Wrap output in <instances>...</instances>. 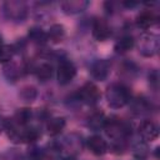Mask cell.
<instances>
[{"mask_svg":"<svg viewBox=\"0 0 160 160\" xmlns=\"http://www.w3.org/2000/svg\"><path fill=\"white\" fill-rule=\"evenodd\" d=\"M108 104L114 109H120L130 101V91L122 84H111L106 89Z\"/></svg>","mask_w":160,"mask_h":160,"instance_id":"cell-1","label":"cell"},{"mask_svg":"<svg viewBox=\"0 0 160 160\" xmlns=\"http://www.w3.org/2000/svg\"><path fill=\"white\" fill-rule=\"evenodd\" d=\"M2 9L6 18L14 21H21L26 15V5L22 1H6Z\"/></svg>","mask_w":160,"mask_h":160,"instance_id":"cell-2","label":"cell"},{"mask_svg":"<svg viewBox=\"0 0 160 160\" xmlns=\"http://www.w3.org/2000/svg\"><path fill=\"white\" fill-rule=\"evenodd\" d=\"M79 100L82 101L86 105H94L99 101L100 99V91L98 89V86L92 82H86L84 84L78 92Z\"/></svg>","mask_w":160,"mask_h":160,"instance_id":"cell-3","label":"cell"},{"mask_svg":"<svg viewBox=\"0 0 160 160\" xmlns=\"http://www.w3.org/2000/svg\"><path fill=\"white\" fill-rule=\"evenodd\" d=\"M159 50V36L155 34H145L139 42V51L144 56H152Z\"/></svg>","mask_w":160,"mask_h":160,"instance_id":"cell-4","label":"cell"},{"mask_svg":"<svg viewBox=\"0 0 160 160\" xmlns=\"http://www.w3.org/2000/svg\"><path fill=\"white\" fill-rule=\"evenodd\" d=\"M76 75V68L70 60H64L59 64L56 76L60 85H66L72 81V79Z\"/></svg>","mask_w":160,"mask_h":160,"instance_id":"cell-5","label":"cell"},{"mask_svg":"<svg viewBox=\"0 0 160 160\" xmlns=\"http://www.w3.org/2000/svg\"><path fill=\"white\" fill-rule=\"evenodd\" d=\"M110 72V62L105 59H99V60H95L91 66H90V74L94 79L99 80V81H102L108 78Z\"/></svg>","mask_w":160,"mask_h":160,"instance_id":"cell-6","label":"cell"},{"mask_svg":"<svg viewBox=\"0 0 160 160\" xmlns=\"http://www.w3.org/2000/svg\"><path fill=\"white\" fill-rule=\"evenodd\" d=\"M139 135L144 141H154L159 136V129L151 120H144L139 125Z\"/></svg>","mask_w":160,"mask_h":160,"instance_id":"cell-7","label":"cell"},{"mask_svg":"<svg viewBox=\"0 0 160 160\" xmlns=\"http://www.w3.org/2000/svg\"><path fill=\"white\" fill-rule=\"evenodd\" d=\"M111 34L109 24L104 19H95L92 22V36L98 41L106 40Z\"/></svg>","mask_w":160,"mask_h":160,"instance_id":"cell-8","label":"cell"},{"mask_svg":"<svg viewBox=\"0 0 160 160\" xmlns=\"http://www.w3.org/2000/svg\"><path fill=\"white\" fill-rule=\"evenodd\" d=\"M86 145H88L89 150L94 155H98V156H101V155H104L108 151V144H106V141L101 136H99V135L90 136L86 140Z\"/></svg>","mask_w":160,"mask_h":160,"instance_id":"cell-9","label":"cell"},{"mask_svg":"<svg viewBox=\"0 0 160 160\" xmlns=\"http://www.w3.org/2000/svg\"><path fill=\"white\" fill-rule=\"evenodd\" d=\"M89 5L86 0H66L61 2V9L66 14H78L84 11Z\"/></svg>","mask_w":160,"mask_h":160,"instance_id":"cell-10","label":"cell"},{"mask_svg":"<svg viewBox=\"0 0 160 160\" xmlns=\"http://www.w3.org/2000/svg\"><path fill=\"white\" fill-rule=\"evenodd\" d=\"M106 116L104 115V112L101 111H95L92 112L89 118H88V126L94 130V131H98L100 129H104L105 128V124H106Z\"/></svg>","mask_w":160,"mask_h":160,"instance_id":"cell-11","label":"cell"},{"mask_svg":"<svg viewBox=\"0 0 160 160\" xmlns=\"http://www.w3.org/2000/svg\"><path fill=\"white\" fill-rule=\"evenodd\" d=\"M155 20L156 19H155L154 14L150 10H145V11L140 12L136 16V25H138V28H140L142 30H146V29H149L154 25Z\"/></svg>","mask_w":160,"mask_h":160,"instance_id":"cell-12","label":"cell"},{"mask_svg":"<svg viewBox=\"0 0 160 160\" xmlns=\"http://www.w3.org/2000/svg\"><path fill=\"white\" fill-rule=\"evenodd\" d=\"M65 128V119L64 118H51L48 124H46V130H48V134L51 135V136H56L59 135Z\"/></svg>","mask_w":160,"mask_h":160,"instance_id":"cell-13","label":"cell"},{"mask_svg":"<svg viewBox=\"0 0 160 160\" xmlns=\"http://www.w3.org/2000/svg\"><path fill=\"white\" fill-rule=\"evenodd\" d=\"M48 34V40L58 44L60 41L64 40V36H65V29L61 24H54L50 26L49 31L46 32Z\"/></svg>","mask_w":160,"mask_h":160,"instance_id":"cell-14","label":"cell"},{"mask_svg":"<svg viewBox=\"0 0 160 160\" xmlns=\"http://www.w3.org/2000/svg\"><path fill=\"white\" fill-rule=\"evenodd\" d=\"M134 45H135V40H134L131 36L126 35V36L120 38V39L116 41L114 49H115V51H116L118 54H125V52L130 51V50L134 48Z\"/></svg>","mask_w":160,"mask_h":160,"instance_id":"cell-15","label":"cell"},{"mask_svg":"<svg viewBox=\"0 0 160 160\" xmlns=\"http://www.w3.org/2000/svg\"><path fill=\"white\" fill-rule=\"evenodd\" d=\"M29 39L35 44H44L48 40V34L38 26H34L29 29Z\"/></svg>","mask_w":160,"mask_h":160,"instance_id":"cell-16","label":"cell"},{"mask_svg":"<svg viewBox=\"0 0 160 160\" xmlns=\"http://www.w3.org/2000/svg\"><path fill=\"white\" fill-rule=\"evenodd\" d=\"M35 74L40 80H48L52 75V66L48 62H42L35 69Z\"/></svg>","mask_w":160,"mask_h":160,"instance_id":"cell-17","label":"cell"},{"mask_svg":"<svg viewBox=\"0 0 160 160\" xmlns=\"http://www.w3.org/2000/svg\"><path fill=\"white\" fill-rule=\"evenodd\" d=\"M14 119H15V122L18 125H25L31 119V110L30 109H20L15 114V118Z\"/></svg>","mask_w":160,"mask_h":160,"instance_id":"cell-18","label":"cell"},{"mask_svg":"<svg viewBox=\"0 0 160 160\" xmlns=\"http://www.w3.org/2000/svg\"><path fill=\"white\" fill-rule=\"evenodd\" d=\"M14 56V48L10 45H2L0 48V62H9Z\"/></svg>","mask_w":160,"mask_h":160,"instance_id":"cell-19","label":"cell"},{"mask_svg":"<svg viewBox=\"0 0 160 160\" xmlns=\"http://www.w3.org/2000/svg\"><path fill=\"white\" fill-rule=\"evenodd\" d=\"M28 160H44V151L40 148H31L28 151Z\"/></svg>","mask_w":160,"mask_h":160,"instance_id":"cell-20","label":"cell"},{"mask_svg":"<svg viewBox=\"0 0 160 160\" xmlns=\"http://www.w3.org/2000/svg\"><path fill=\"white\" fill-rule=\"evenodd\" d=\"M124 5H125V6H135L136 2H124Z\"/></svg>","mask_w":160,"mask_h":160,"instance_id":"cell-21","label":"cell"},{"mask_svg":"<svg viewBox=\"0 0 160 160\" xmlns=\"http://www.w3.org/2000/svg\"><path fill=\"white\" fill-rule=\"evenodd\" d=\"M2 45H4V44H2V38H1V35H0V48H1Z\"/></svg>","mask_w":160,"mask_h":160,"instance_id":"cell-22","label":"cell"},{"mask_svg":"<svg viewBox=\"0 0 160 160\" xmlns=\"http://www.w3.org/2000/svg\"><path fill=\"white\" fill-rule=\"evenodd\" d=\"M64 160H74V159H71V158H68V159H64Z\"/></svg>","mask_w":160,"mask_h":160,"instance_id":"cell-23","label":"cell"}]
</instances>
